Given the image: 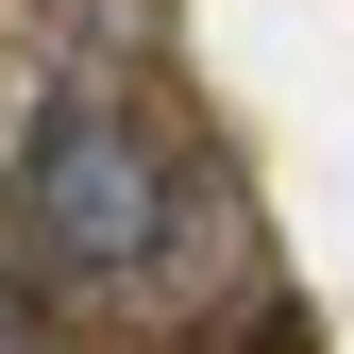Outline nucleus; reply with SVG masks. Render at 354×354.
I'll list each match as a JSON object with an SVG mask.
<instances>
[{
    "label": "nucleus",
    "instance_id": "f257e3e1",
    "mask_svg": "<svg viewBox=\"0 0 354 354\" xmlns=\"http://www.w3.org/2000/svg\"><path fill=\"white\" fill-rule=\"evenodd\" d=\"M17 219H34V253L84 270V287L152 270V253H169V152H152V118L118 102V84L34 102V136H17Z\"/></svg>",
    "mask_w": 354,
    "mask_h": 354
}]
</instances>
